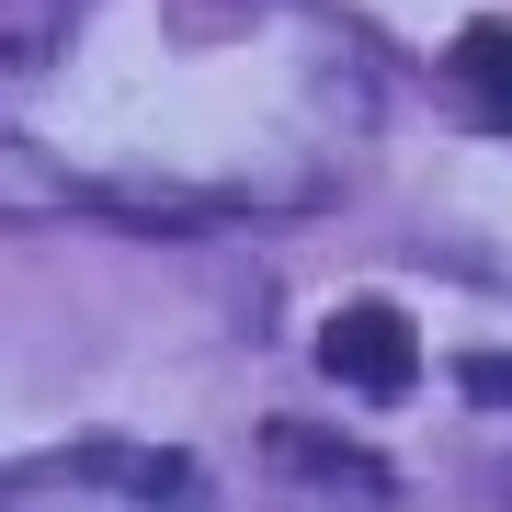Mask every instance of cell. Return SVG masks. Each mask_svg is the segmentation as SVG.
I'll return each instance as SVG.
<instances>
[{
	"instance_id": "1",
	"label": "cell",
	"mask_w": 512,
	"mask_h": 512,
	"mask_svg": "<svg viewBox=\"0 0 512 512\" xmlns=\"http://www.w3.org/2000/svg\"><path fill=\"white\" fill-rule=\"evenodd\" d=\"M319 365L342 387H365V399H399L421 376V330L387 308V296H353V308H330V330H319Z\"/></svg>"
},
{
	"instance_id": "2",
	"label": "cell",
	"mask_w": 512,
	"mask_h": 512,
	"mask_svg": "<svg viewBox=\"0 0 512 512\" xmlns=\"http://www.w3.org/2000/svg\"><path fill=\"white\" fill-rule=\"evenodd\" d=\"M57 478H103V490H126L148 512H217V490H205L194 456H148V444H69Z\"/></svg>"
},
{
	"instance_id": "3",
	"label": "cell",
	"mask_w": 512,
	"mask_h": 512,
	"mask_svg": "<svg viewBox=\"0 0 512 512\" xmlns=\"http://www.w3.org/2000/svg\"><path fill=\"white\" fill-rule=\"evenodd\" d=\"M46 217H103V205H92V171L46 160L35 137H0V228H46Z\"/></svg>"
},
{
	"instance_id": "4",
	"label": "cell",
	"mask_w": 512,
	"mask_h": 512,
	"mask_svg": "<svg viewBox=\"0 0 512 512\" xmlns=\"http://www.w3.org/2000/svg\"><path fill=\"white\" fill-rule=\"evenodd\" d=\"M444 69H456V92L478 103V126L512 137V23H501V12H478L467 35L444 46Z\"/></svg>"
},
{
	"instance_id": "5",
	"label": "cell",
	"mask_w": 512,
	"mask_h": 512,
	"mask_svg": "<svg viewBox=\"0 0 512 512\" xmlns=\"http://www.w3.org/2000/svg\"><path fill=\"white\" fill-rule=\"evenodd\" d=\"M274 456H285V467H308V478H330V490L387 501V467L365 456V444H342V433H296V421H285V433H274Z\"/></svg>"
},
{
	"instance_id": "6",
	"label": "cell",
	"mask_w": 512,
	"mask_h": 512,
	"mask_svg": "<svg viewBox=\"0 0 512 512\" xmlns=\"http://www.w3.org/2000/svg\"><path fill=\"white\" fill-rule=\"evenodd\" d=\"M160 12H171V35H183V46H217L228 23H251V12H274V0H160Z\"/></svg>"
},
{
	"instance_id": "7",
	"label": "cell",
	"mask_w": 512,
	"mask_h": 512,
	"mask_svg": "<svg viewBox=\"0 0 512 512\" xmlns=\"http://www.w3.org/2000/svg\"><path fill=\"white\" fill-rule=\"evenodd\" d=\"M456 387H467V399H490V410H512V353H467Z\"/></svg>"
},
{
	"instance_id": "8",
	"label": "cell",
	"mask_w": 512,
	"mask_h": 512,
	"mask_svg": "<svg viewBox=\"0 0 512 512\" xmlns=\"http://www.w3.org/2000/svg\"><path fill=\"white\" fill-rule=\"evenodd\" d=\"M23 490H69V478H57V456H35V467H0V512H12Z\"/></svg>"
}]
</instances>
